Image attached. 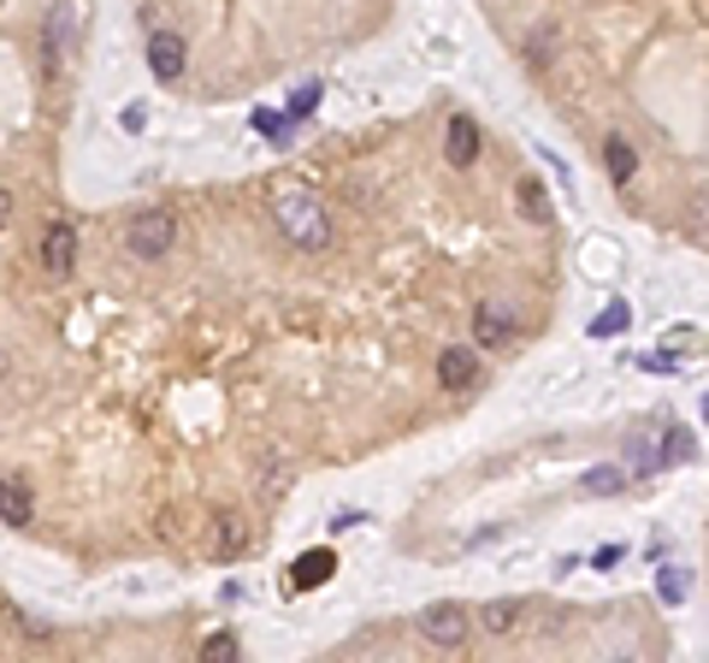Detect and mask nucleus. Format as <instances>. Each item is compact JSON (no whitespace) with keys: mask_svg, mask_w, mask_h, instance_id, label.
<instances>
[{"mask_svg":"<svg viewBox=\"0 0 709 663\" xmlns=\"http://www.w3.org/2000/svg\"><path fill=\"white\" fill-rule=\"evenodd\" d=\"M514 201H521V214L532 219V226H550V196H544L539 178H521V184H514Z\"/></svg>","mask_w":709,"mask_h":663,"instance_id":"f3484780","label":"nucleus"},{"mask_svg":"<svg viewBox=\"0 0 709 663\" xmlns=\"http://www.w3.org/2000/svg\"><path fill=\"white\" fill-rule=\"evenodd\" d=\"M7 219H12V196L0 190V226H7Z\"/></svg>","mask_w":709,"mask_h":663,"instance_id":"bb28decb","label":"nucleus"},{"mask_svg":"<svg viewBox=\"0 0 709 663\" xmlns=\"http://www.w3.org/2000/svg\"><path fill=\"white\" fill-rule=\"evenodd\" d=\"M473 338H479V344H509V338H514V314L497 309V302H479V309H473Z\"/></svg>","mask_w":709,"mask_h":663,"instance_id":"9d476101","label":"nucleus"},{"mask_svg":"<svg viewBox=\"0 0 709 663\" xmlns=\"http://www.w3.org/2000/svg\"><path fill=\"white\" fill-rule=\"evenodd\" d=\"M691 456H698V438H691L686 427H668L663 445H656V468H686Z\"/></svg>","mask_w":709,"mask_h":663,"instance_id":"4468645a","label":"nucleus"},{"mask_svg":"<svg viewBox=\"0 0 709 663\" xmlns=\"http://www.w3.org/2000/svg\"><path fill=\"white\" fill-rule=\"evenodd\" d=\"M444 155L456 173H467V166L479 160V125L467 113H449V125H444Z\"/></svg>","mask_w":709,"mask_h":663,"instance_id":"39448f33","label":"nucleus"},{"mask_svg":"<svg viewBox=\"0 0 709 663\" xmlns=\"http://www.w3.org/2000/svg\"><path fill=\"white\" fill-rule=\"evenodd\" d=\"M592 563H597V569H615V563H621V546H603V551L592 557Z\"/></svg>","mask_w":709,"mask_h":663,"instance_id":"393cba45","label":"nucleus"},{"mask_svg":"<svg viewBox=\"0 0 709 663\" xmlns=\"http://www.w3.org/2000/svg\"><path fill=\"white\" fill-rule=\"evenodd\" d=\"M254 131H261L267 143H290V113H279V107H254V118H249Z\"/></svg>","mask_w":709,"mask_h":663,"instance_id":"6ab92c4d","label":"nucleus"},{"mask_svg":"<svg viewBox=\"0 0 709 663\" xmlns=\"http://www.w3.org/2000/svg\"><path fill=\"white\" fill-rule=\"evenodd\" d=\"M621 468L627 474H650L656 468V438L645 427H633L627 438H621Z\"/></svg>","mask_w":709,"mask_h":663,"instance_id":"ddd939ff","label":"nucleus"},{"mask_svg":"<svg viewBox=\"0 0 709 663\" xmlns=\"http://www.w3.org/2000/svg\"><path fill=\"white\" fill-rule=\"evenodd\" d=\"M272 219H279V231L296 249H325L332 244V219H325L320 196H307V190H284L279 201H272Z\"/></svg>","mask_w":709,"mask_h":663,"instance_id":"f257e3e1","label":"nucleus"},{"mask_svg":"<svg viewBox=\"0 0 709 663\" xmlns=\"http://www.w3.org/2000/svg\"><path fill=\"white\" fill-rule=\"evenodd\" d=\"M320 107V83L307 77V83H296V95H290V118H302V113H314Z\"/></svg>","mask_w":709,"mask_h":663,"instance_id":"5701e85b","label":"nucleus"},{"mask_svg":"<svg viewBox=\"0 0 709 663\" xmlns=\"http://www.w3.org/2000/svg\"><path fill=\"white\" fill-rule=\"evenodd\" d=\"M361 521V509H337V516H332V533H343V527H355Z\"/></svg>","mask_w":709,"mask_h":663,"instance_id":"b1692460","label":"nucleus"},{"mask_svg":"<svg viewBox=\"0 0 709 663\" xmlns=\"http://www.w3.org/2000/svg\"><path fill=\"white\" fill-rule=\"evenodd\" d=\"M171 244H178V219H171L166 208H143V214H131V226H125V249L136 255V261H166Z\"/></svg>","mask_w":709,"mask_h":663,"instance_id":"f03ea898","label":"nucleus"},{"mask_svg":"<svg viewBox=\"0 0 709 663\" xmlns=\"http://www.w3.org/2000/svg\"><path fill=\"white\" fill-rule=\"evenodd\" d=\"M30 516H37L30 486L24 480H0V521H7V527H30Z\"/></svg>","mask_w":709,"mask_h":663,"instance_id":"9b49d317","label":"nucleus"},{"mask_svg":"<svg viewBox=\"0 0 709 663\" xmlns=\"http://www.w3.org/2000/svg\"><path fill=\"white\" fill-rule=\"evenodd\" d=\"M420 640L438 652H461L467 645V610L461 604H426L420 610Z\"/></svg>","mask_w":709,"mask_h":663,"instance_id":"7ed1b4c3","label":"nucleus"},{"mask_svg":"<svg viewBox=\"0 0 709 663\" xmlns=\"http://www.w3.org/2000/svg\"><path fill=\"white\" fill-rule=\"evenodd\" d=\"M184 65H189V42L178 37V30H154L148 37V72L160 83H178Z\"/></svg>","mask_w":709,"mask_h":663,"instance_id":"20e7f679","label":"nucleus"},{"mask_svg":"<svg viewBox=\"0 0 709 663\" xmlns=\"http://www.w3.org/2000/svg\"><path fill=\"white\" fill-rule=\"evenodd\" d=\"M479 622H486V634H509L521 617H514V599H491L486 610H479Z\"/></svg>","mask_w":709,"mask_h":663,"instance_id":"aec40b11","label":"nucleus"},{"mask_svg":"<svg viewBox=\"0 0 709 663\" xmlns=\"http://www.w3.org/2000/svg\"><path fill=\"white\" fill-rule=\"evenodd\" d=\"M72 37H77V12H72V0H54V12H48V60H60L65 48H72Z\"/></svg>","mask_w":709,"mask_h":663,"instance_id":"f8f14e48","label":"nucleus"},{"mask_svg":"<svg viewBox=\"0 0 709 663\" xmlns=\"http://www.w3.org/2000/svg\"><path fill=\"white\" fill-rule=\"evenodd\" d=\"M201 657H207V663H231V657H237V634H207Z\"/></svg>","mask_w":709,"mask_h":663,"instance_id":"4be33fe9","label":"nucleus"},{"mask_svg":"<svg viewBox=\"0 0 709 663\" xmlns=\"http://www.w3.org/2000/svg\"><path fill=\"white\" fill-rule=\"evenodd\" d=\"M603 166H609L615 184H633V173H638V148H633L627 137H609V143H603Z\"/></svg>","mask_w":709,"mask_h":663,"instance_id":"2eb2a0df","label":"nucleus"},{"mask_svg":"<svg viewBox=\"0 0 709 663\" xmlns=\"http://www.w3.org/2000/svg\"><path fill=\"white\" fill-rule=\"evenodd\" d=\"M627 302H609V309H603L597 320H592V338H615V332H627Z\"/></svg>","mask_w":709,"mask_h":663,"instance_id":"412c9836","label":"nucleus"},{"mask_svg":"<svg viewBox=\"0 0 709 663\" xmlns=\"http://www.w3.org/2000/svg\"><path fill=\"white\" fill-rule=\"evenodd\" d=\"M148 125V107H125V131H143Z\"/></svg>","mask_w":709,"mask_h":663,"instance_id":"a878e982","label":"nucleus"},{"mask_svg":"<svg viewBox=\"0 0 709 663\" xmlns=\"http://www.w3.org/2000/svg\"><path fill=\"white\" fill-rule=\"evenodd\" d=\"M473 380H479V355H473V350L456 344V350L438 355V385H444V391H467Z\"/></svg>","mask_w":709,"mask_h":663,"instance_id":"1a4fd4ad","label":"nucleus"},{"mask_svg":"<svg viewBox=\"0 0 709 663\" xmlns=\"http://www.w3.org/2000/svg\"><path fill=\"white\" fill-rule=\"evenodd\" d=\"M580 491H585V498H615V491H627V468H621V463H609V468L580 474Z\"/></svg>","mask_w":709,"mask_h":663,"instance_id":"dca6fc26","label":"nucleus"},{"mask_svg":"<svg viewBox=\"0 0 709 663\" xmlns=\"http://www.w3.org/2000/svg\"><path fill=\"white\" fill-rule=\"evenodd\" d=\"M249 546V521L237 516V509H219L213 516V563H237Z\"/></svg>","mask_w":709,"mask_h":663,"instance_id":"0eeeda50","label":"nucleus"},{"mask_svg":"<svg viewBox=\"0 0 709 663\" xmlns=\"http://www.w3.org/2000/svg\"><path fill=\"white\" fill-rule=\"evenodd\" d=\"M332 574H337V551H302L296 557V569H290V587H296V592H314V587H325V581H332Z\"/></svg>","mask_w":709,"mask_h":663,"instance_id":"6e6552de","label":"nucleus"},{"mask_svg":"<svg viewBox=\"0 0 709 663\" xmlns=\"http://www.w3.org/2000/svg\"><path fill=\"white\" fill-rule=\"evenodd\" d=\"M42 267L54 279H72V267H77V231L72 226H48L42 231Z\"/></svg>","mask_w":709,"mask_h":663,"instance_id":"423d86ee","label":"nucleus"},{"mask_svg":"<svg viewBox=\"0 0 709 663\" xmlns=\"http://www.w3.org/2000/svg\"><path fill=\"white\" fill-rule=\"evenodd\" d=\"M656 592H663V604H686V592H691V569L663 563V574H656Z\"/></svg>","mask_w":709,"mask_h":663,"instance_id":"a211bd4d","label":"nucleus"}]
</instances>
